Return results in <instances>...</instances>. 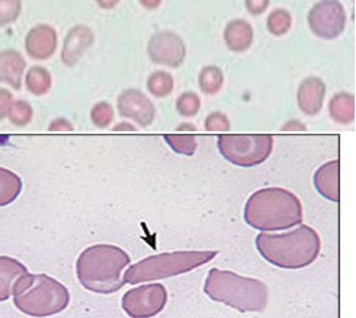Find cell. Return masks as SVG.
<instances>
[{"label": "cell", "instance_id": "cell-1", "mask_svg": "<svg viewBox=\"0 0 356 318\" xmlns=\"http://www.w3.org/2000/svg\"><path fill=\"white\" fill-rule=\"evenodd\" d=\"M261 257L277 268L302 269L318 259L322 243L314 228L298 224L288 232H261L254 240Z\"/></svg>", "mask_w": 356, "mask_h": 318}, {"label": "cell", "instance_id": "cell-2", "mask_svg": "<svg viewBox=\"0 0 356 318\" xmlns=\"http://www.w3.org/2000/svg\"><path fill=\"white\" fill-rule=\"evenodd\" d=\"M130 264L124 249L113 244H95L77 257L76 276L83 289L111 294L124 287V271Z\"/></svg>", "mask_w": 356, "mask_h": 318}, {"label": "cell", "instance_id": "cell-3", "mask_svg": "<svg viewBox=\"0 0 356 318\" xmlns=\"http://www.w3.org/2000/svg\"><path fill=\"white\" fill-rule=\"evenodd\" d=\"M244 221L261 232L290 230L303 221L301 200L286 189H261L249 196Z\"/></svg>", "mask_w": 356, "mask_h": 318}, {"label": "cell", "instance_id": "cell-4", "mask_svg": "<svg viewBox=\"0 0 356 318\" xmlns=\"http://www.w3.org/2000/svg\"><path fill=\"white\" fill-rule=\"evenodd\" d=\"M203 291L212 301L241 313H261L269 303V289L264 281L219 268L209 269Z\"/></svg>", "mask_w": 356, "mask_h": 318}, {"label": "cell", "instance_id": "cell-5", "mask_svg": "<svg viewBox=\"0 0 356 318\" xmlns=\"http://www.w3.org/2000/svg\"><path fill=\"white\" fill-rule=\"evenodd\" d=\"M15 308L29 317H52L64 312L70 303L68 288L45 273H24L15 281Z\"/></svg>", "mask_w": 356, "mask_h": 318}, {"label": "cell", "instance_id": "cell-6", "mask_svg": "<svg viewBox=\"0 0 356 318\" xmlns=\"http://www.w3.org/2000/svg\"><path fill=\"white\" fill-rule=\"evenodd\" d=\"M216 256V251H175L149 256L127 267L124 273V284L136 285L179 276L200 268Z\"/></svg>", "mask_w": 356, "mask_h": 318}, {"label": "cell", "instance_id": "cell-7", "mask_svg": "<svg viewBox=\"0 0 356 318\" xmlns=\"http://www.w3.org/2000/svg\"><path fill=\"white\" fill-rule=\"evenodd\" d=\"M273 137L268 134H232L218 138V148L222 158L238 167H254L264 164L273 152Z\"/></svg>", "mask_w": 356, "mask_h": 318}, {"label": "cell", "instance_id": "cell-8", "mask_svg": "<svg viewBox=\"0 0 356 318\" xmlns=\"http://www.w3.org/2000/svg\"><path fill=\"white\" fill-rule=\"evenodd\" d=\"M167 300L168 293L165 285L151 283L126 292L122 309L130 318H152L165 309Z\"/></svg>", "mask_w": 356, "mask_h": 318}, {"label": "cell", "instance_id": "cell-9", "mask_svg": "<svg viewBox=\"0 0 356 318\" xmlns=\"http://www.w3.org/2000/svg\"><path fill=\"white\" fill-rule=\"evenodd\" d=\"M307 23L315 36L332 40L342 35L347 23V15L339 0H321L310 10Z\"/></svg>", "mask_w": 356, "mask_h": 318}, {"label": "cell", "instance_id": "cell-10", "mask_svg": "<svg viewBox=\"0 0 356 318\" xmlns=\"http://www.w3.org/2000/svg\"><path fill=\"white\" fill-rule=\"evenodd\" d=\"M147 55L151 61L168 68H179L187 55L183 39L172 31L155 32L147 44Z\"/></svg>", "mask_w": 356, "mask_h": 318}, {"label": "cell", "instance_id": "cell-11", "mask_svg": "<svg viewBox=\"0 0 356 318\" xmlns=\"http://www.w3.org/2000/svg\"><path fill=\"white\" fill-rule=\"evenodd\" d=\"M117 109L121 117L134 121L140 127L150 126L155 120V106L139 89H124L117 98Z\"/></svg>", "mask_w": 356, "mask_h": 318}, {"label": "cell", "instance_id": "cell-12", "mask_svg": "<svg viewBox=\"0 0 356 318\" xmlns=\"http://www.w3.org/2000/svg\"><path fill=\"white\" fill-rule=\"evenodd\" d=\"M58 47V36L49 24H36L31 28L24 39L26 54L38 61H45L55 55Z\"/></svg>", "mask_w": 356, "mask_h": 318}, {"label": "cell", "instance_id": "cell-13", "mask_svg": "<svg viewBox=\"0 0 356 318\" xmlns=\"http://www.w3.org/2000/svg\"><path fill=\"white\" fill-rule=\"evenodd\" d=\"M95 42V32L85 24H77L70 28L63 42L60 58L65 67H74L83 58L85 52Z\"/></svg>", "mask_w": 356, "mask_h": 318}, {"label": "cell", "instance_id": "cell-14", "mask_svg": "<svg viewBox=\"0 0 356 318\" xmlns=\"http://www.w3.org/2000/svg\"><path fill=\"white\" fill-rule=\"evenodd\" d=\"M326 97V84L322 79L312 76L302 81L297 92L298 108L306 116H316L323 108Z\"/></svg>", "mask_w": 356, "mask_h": 318}, {"label": "cell", "instance_id": "cell-15", "mask_svg": "<svg viewBox=\"0 0 356 318\" xmlns=\"http://www.w3.org/2000/svg\"><path fill=\"white\" fill-rule=\"evenodd\" d=\"M26 68L27 61L17 49L0 51V83L10 85L14 90H20Z\"/></svg>", "mask_w": 356, "mask_h": 318}, {"label": "cell", "instance_id": "cell-16", "mask_svg": "<svg viewBox=\"0 0 356 318\" xmlns=\"http://www.w3.org/2000/svg\"><path fill=\"white\" fill-rule=\"evenodd\" d=\"M339 170L341 164L338 159L326 162L315 171V190L326 198L330 202L338 203L341 193H339Z\"/></svg>", "mask_w": 356, "mask_h": 318}, {"label": "cell", "instance_id": "cell-17", "mask_svg": "<svg viewBox=\"0 0 356 318\" xmlns=\"http://www.w3.org/2000/svg\"><path fill=\"white\" fill-rule=\"evenodd\" d=\"M254 40L253 27L244 19H234L229 22L224 31V42L227 47L234 52H245Z\"/></svg>", "mask_w": 356, "mask_h": 318}, {"label": "cell", "instance_id": "cell-18", "mask_svg": "<svg viewBox=\"0 0 356 318\" xmlns=\"http://www.w3.org/2000/svg\"><path fill=\"white\" fill-rule=\"evenodd\" d=\"M27 272V267L17 259L0 256V303L11 299L15 281Z\"/></svg>", "mask_w": 356, "mask_h": 318}, {"label": "cell", "instance_id": "cell-19", "mask_svg": "<svg viewBox=\"0 0 356 318\" xmlns=\"http://www.w3.org/2000/svg\"><path fill=\"white\" fill-rule=\"evenodd\" d=\"M330 117L337 124L347 125L355 121V96L348 92L335 93L329 102Z\"/></svg>", "mask_w": 356, "mask_h": 318}, {"label": "cell", "instance_id": "cell-20", "mask_svg": "<svg viewBox=\"0 0 356 318\" xmlns=\"http://www.w3.org/2000/svg\"><path fill=\"white\" fill-rule=\"evenodd\" d=\"M23 191V180L8 168L0 166V207L10 206Z\"/></svg>", "mask_w": 356, "mask_h": 318}, {"label": "cell", "instance_id": "cell-21", "mask_svg": "<svg viewBox=\"0 0 356 318\" xmlns=\"http://www.w3.org/2000/svg\"><path fill=\"white\" fill-rule=\"evenodd\" d=\"M26 89L36 97L45 96L52 88V74L42 65H33L27 70L24 77Z\"/></svg>", "mask_w": 356, "mask_h": 318}, {"label": "cell", "instance_id": "cell-22", "mask_svg": "<svg viewBox=\"0 0 356 318\" xmlns=\"http://www.w3.org/2000/svg\"><path fill=\"white\" fill-rule=\"evenodd\" d=\"M224 85V73L218 65H207L199 73V88L207 96L219 93Z\"/></svg>", "mask_w": 356, "mask_h": 318}, {"label": "cell", "instance_id": "cell-23", "mask_svg": "<svg viewBox=\"0 0 356 318\" xmlns=\"http://www.w3.org/2000/svg\"><path fill=\"white\" fill-rule=\"evenodd\" d=\"M147 90L150 92L151 96L158 98L167 97L174 90V77L165 70H156L151 73L147 79Z\"/></svg>", "mask_w": 356, "mask_h": 318}, {"label": "cell", "instance_id": "cell-24", "mask_svg": "<svg viewBox=\"0 0 356 318\" xmlns=\"http://www.w3.org/2000/svg\"><path fill=\"white\" fill-rule=\"evenodd\" d=\"M7 118L16 127H24L31 124L33 118V108L31 102H28L27 100H23V98L14 100Z\"/></svg>", "mask_w": 356, "mask_h": 318}, {"label": "cell", "instance_id": "cell-25", "mask_svg": "<svg viewBox=\"0 0 356 318\" xmlns=\"http://www.w3.org/2000/svg\"><path fill=\"white\" fill-rule=\"evenodd\" d=\"M293 17L285 8H275L273 10L266 20L268 31L274 36H284L291 28Z\"/></svg>", "mask_w": 356, "mask_h": 318}, {"label": "cell", "instance_id": "cell-26", "mask_svg": "<svg viewBox=\"0 0 356 318\" xmlns=\"http://www.w3.org/2000/svg\"><path fill=\"white\" fill-rule=\"evenodd\" d=\"M165 143L171 148L172 152L181 155L191 157L197 149V141L191 136H172V134H165L163 136Z\"/></svg>", "mask_w": 356, "mask_h": 318}, {"label": "cell", "instance_id": "cell-27", "mask_svg": "<svg viewBox=\"0 0 356 318\" xmlns=\"http://www.w3.org/2000/svg\"><path fill=\"white\" fill-rule=\"evenodd\" d=\"M175 106L181 117H193L200 111L202 100L195 92H184L179 96Z\"/></svg>", "mask_w": 356, "mask_h": 318}, {"label": "cell", "instance_id": "cell-28", "mask_svg": "<svg viewBox=\"0 0 356 318\" xmlns=\"http://www.w3.org/2000/svg\"><path fill=\"white\" fill-rule=\"evenodd\" d=\"M92 124L98 129H106L114 121V109L106 101L97 102L90 111Z\"/></svg>", "mask_w": 356, "mask_h": 318}, {"label": "cell", "instance_id": "cell-29", "mask_svg": "<svg viewBox=\"0 0 356 318\" xmlns=\"http://www.w3.org/2000/svg\"><path fill=\"white\" fill-rule=\"evenodd\" d=\"M22 0H0V27L14 24L22 14Z\"/></svg>", "mask_w": 356, "mask_h": 318}, {"label": "cell", "instance_id": "cell-30", "mask_svg": "<svg viewBox=\"0 0 356 318\" xmlns=\"http://www.w3.org/2000/svg\"><path fill=\"white\" fill-rule=\"evenodd\" d=\"M204 129L208 132H228L231 129V121L227 114L221 111H212L207 116Z\"/></svg>", "mask_w": 356, "mask_h": 318}, {"label": "cell", "instance_id": "cell-31", "mask_svg": "<svg viewBox=\"0 0 356 318\" xmlns=\"http://www.w3.org/2000/svg\"><path fill=\"white\" fill-rule=\"evenodd\" d=\"M13 102H14V96L11 90L6 88H0V120L7 118Z\"/></svg>", "mask_w": 356, "mask_h": 318}, {"label": "cell", "instance_id": "cell-32", "mask_svg": "<svg viewBox=\"0 0 356 318\" xmlns=\"http://www.w3.org/2000/svg\"><path fill=\"white\" fill-rule=\"evenodd\" d=\"M270 6V0H245L248 13L253 16L262 15Z\"/></svg>", "mask_w": 356, "mask_h": 318}, {"label": "cell", "instance_id": "cell-33", "mask_svg": "<svg viewBox=\"0 0 356 318\" xmlns=\"http://www.w3.org/2000/svg\"><path fill=\"white\" fill-rule=\"evenodd\" d=\"M49 132H73L74 127L73 124L64 118V117H57L55 120L51 121V124L48 126Z\"/></svg>", "mask_w": 356, "mask_h": 318}, {"label": "cell", "instance_id": "cell-34", "mask_svg": "<svg viewBox=\"0 0 356 318\" xmlns=\"http://www.w3.org/2000/svg\"><path fill=\"white\" fill-rule=\"evenodd\" d=\"M282 130L284 132H305L306 130V125L302 124L301 121H297V120H291L288 121L286 124L282 126Z\"/></svg>", "mask_w": 356, "mask_h": 318}, {"label": "cell", "instance_id": "cell-35", "mask_svg": "<svg viewBox=\"0 0 356 318\" xmlns=\"http://www.w3.org/2000/svg\"><path fill=\"white\" fill-rule=\"evenodd\" d=\"M139 3L142 4L143 8H146L149 11H154V10L159 8V6L162 4V0H139Z\"/></svg>", "mask_w": 356, "mask_h": 318}, {"label": "cell", "instance_id": "cell-36", "mask_svg": "<svg viewBox=\"0 0 356 318\" xmlns=\"http://www.w3.org/2000/svg\"><path fill=\"white\" fill-rule=\"evenodd\" d=\"M96 3L102 10H113L118 6L120 0H96Z\"/></svg>", "mask_w": 356, "mask_h": 318}, {"label": "cell", "instance_id": "cell-37", "mask_svg": "<svg viewBox=\"0 0 356 318\" xmlns=\"http://www.w3.org/2000/svg\"><path fill=\"white\" fill-rule=\"evenodd\" d=\"M114 132H137V127L134 125L130 124V122H120V124L115 125L113 127Z\"/></svg>", "mask_w": 356, "mask_h": 318}, {"label": "cell", "instance_id": "cell-38", "mask_svg": "<svg viewBox=\"0 0 356 318\" xmlns=\"http://www.w3.org/2000/svg\"><path fill=\"white\" fill-rule=\"evenodd\" d=\"M179 132H195L196 130V127H195V125L193 124H187V122H184V124L179 125L178 127Z\"/></svg>", "mask_w": 356, "mask_h": 318}]
</instances>
